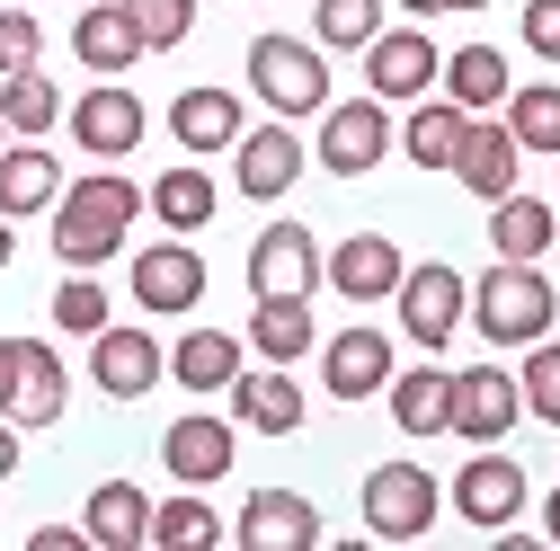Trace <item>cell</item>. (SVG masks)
I'll list each match as a JSON object with an SVG mask.
<instances>
[{"instance_id": "cell-25", "label": "cell", "mask_w": 560, "mask_h": 551, "mask_svg": "<svg viewBox=\"0 0 560 551\" xmlns=\"http://www.w3.org/2000/svg\"><path fill=\"white\" fill-rule=\"evenodd\" d=\"M81 525H90V542H98V551H143V542H152V499L133 490V480H98Z\"/></svg>"}, {"instance_id": "cell-22", "label": "cell", "mask_w": 560, "mask_h": 551, "mask_svg": "<svg viewBox=\"0 0 560 551\" xmlns=\"http://www.w3.org/2000/svg\"><path fill=\"white\" fill-rule=\"evenodd\" d=\"M62 400H72V374H62V356L45 348V338H19V400H10L19 436L54 427V419H62Z\"/></svg>"}, {"instance_id": "cell-43", "label": "cell", "mask_w": 560, "mask_h": 551, "mask_svg": "<svg viewBox=\"0 0 560 551\" xmlns=\"http://www.w3.org/2000/svg\"><path fill=\"white\" fill-rule=\"evenodd\" d=\"M19 400V338H0V409Z\"/></svg>"}, {"instance_id": "cell-42", "label": "cell", "mask_w": 560, "mask_h": 551, "mask_svg": "<svg viewBox=\"0 0 560 551\" xmlns=\"http://www.w3.org/2000/svg\"><path fill=\"white\" fill-rule=\"evenodd\" d=\"M90 542V525H36L27 534V551H81Z\"/></svg>"}, {"instance_id": "cell-36", "label": "cell", "mask_w": 560, "mask_h": 551, "mask_svg": "<svg viewBox=\"0 0 560 551\" xmlns=\"http://www.w3.org/2000/svg\"><path fill=\"white\" fill-rule=\"evenodd\" d=\"M223 542V516L205 507L196 490H178L170 507H152V551H214Z\"/></svg>"}, {"instance_id": "cell-9", "label": "cell", "mask_w": 560, "mask_h": 551, "mask_svg": "<svg viewBox=\"0 0 560 551\" xmlns=\"http://www.w3.org/2000/svg\"><path fill=\"white\" fill-rule=\"evenodd\" d=\"M312 169V152H303V133L276 116V125H241V143H232V187L249 196V204H276V196H294V178Z\"/></svg>"}, {"instance_id": "cell-19", "label": "cell", "mask_w": 560, "mask_h": 551, "mask_svg": "<svg viewBox=\"0 0 560 551\" xmlns=\"http://www.w3.org/2000/svg\"><path fill=\"white\" fill-rule=\"evenodd\" d=\"M232 427H249V436H294L303 427V383L285 374V365H241L232 374Z\"/></svg>"}, {"instance_id": "cell-35", "label": "cell", "mask_w": 560, "mask_h": 551, "mask_svg": "<svg viewBox=\"0 0 560 551\" xmlns=\"http://www.w3.org/2000/svg\"><path fill=\"white\" fill-rule=\"evenodd\" d=\"M383 36V0H320L312 10V45L320 54H365Z\"/></svg>"}, {"instance_id": "cell-50", "label": "cell", "mask_w": 560, "mask_h": 551, "mask_svg": "<svg viewBox=\"0 0 560 551\" xmlns=\"http://www.w3.org/2000/svg\"><path fill=\"white\" fill-rule=\"evenodd\" d=\"M551 204H560V196H551Z\"/></svg>"}, {"instance_id": "cell-47", "label": "cell", "mask_w": 560, "mask_h": 551, "mask_svg": "<svg viewBox=\"0 0 560 551\" xmlns=\"http://www.w3.org/2000/svg\"><path fill=\"white\" fill-rule=\"evenodd\" d=\"M10 249H19V232H10V214H0V267H10Z\"/></svg>"}, {"instance_id": "cell-49", "label": "cell", "mask_w": 560, "mask_h": 551, "mask_svg": "<svg viewBox=\"0 0 560 551\" xmlns=\"http://www.w3.org/2000/svg\"><path fill=\"white\" fill-rule=\"evenodd\" d=\"M0 152H10V125H0Z\"/></svg>"}, {"instance_id": "cell-17", "label": "cell", "mask_w": 560, "mask_h": 551, "mask_svg": "<svg viewBox=\"0 0 560 551\" xmlns=\"http://www.w3.org/2000/svg\"><path fill=\"white\" fill-rule=\"evenodd\" d=\"M232 454H241V427L232 419H178L161 436V462H170L178 490H214V480L232 471Z\"/></svg>"}, {"instance_id": "cell-34", "label": "cell", "mask_w": 560, "mask_h": 551, "mask_svg": "<svg viewBox=\"0 0 560 551\" xmlns=\"http://www.w3.org/2000/svg\"><path fill=\"white\" fill-rule=\"evenodd\" d=\"M499 125L516 133V152H560V81H516Z\"/></svg>"}, {"instance_id": "cell-26", "label": "cell", "mask_w": 560, "mask_h": 551, "mask_svg": "<svg viewBox=\"0 0 560 551\" xmlns=\"http://www.w3.org/2000/svg\"><path fill=\"white\" fill-rule=\"evenodd\" d=\"M249 348H258V365H303V356L320 348V329H312V303H294V294H276V303H249Z\"/></svg>"}, {"instance_id": "cell-6", "label": "cell", "mask_w": 560, "mask_h": 551, "mask_svg": "<svg viewBox=\"0 0 560 551\" xmlns=\"http://www.w3.org/2000/svg\"><path fill=\"white\" fill-rule=\"evenodd\" d=\"M383 152H392V107H383L374 90L320 107V143H312V161H320L329 178H365Z\"/></svg>"}, {"instance_id": "cell-3", "label": "cell", "mask_w": 560, "mask_h": 551, "mask_svg": "<svg viewBox=\"0 0 560 551\" xmlns=\"http://www.w3.org/2000/svg\"><path fill=\"white\" fill-rule=\"evenodd\" d=\"M249 90L276 107V116H320L329 107V54L312 36H249Z\"/></svg>"}, {"instance_id": "cell-24", "label": "cell", "mask_w": 560, "mask_h": 551, "mask_svg": "<svg viewBox=\"0 0 560 551\" xmlns=\"http://www.w3.org/2000/svg\"><path fill=\"white\" fill-rule=\"evenodd\" d=\"M392 419L400 436H445V400H454V365H392Z\"/></svg>"}, {"instance_id": "cell-13", "label": "cell", "mask_w": 560, "mask_h": 551, "mask_svg": "<svg viewBox=\"0 0 560 551\" xmlns=\"http://www.w3.org/2000/svg\"><path fill=\"white\" fill-rule=\"evenodd\" d=\"M161 374H170V348H161L152 329H116V320H107V329L90 338V383H98L107 400H143Z\"/></svg>"}, {"instance_id": "cell-28", "label": "cell", "mask_w": 560, "mask_h": 551, "mask_svg": "<svg viewBox=\"0 0 560 551\" xmlns=\"http://www.w3.org/2000/svg\"><path fill=\"white\" fill-rule=\"evenodd\" d=\"M72 54L90 62L98 81H125L133 62H143V36H133V19H125V0H116V10H81V27H72Z\"/></svg>"}, {"instance_id": "cell-12", "label": "cell", "mask_w": 560, "mask_h": 551, "mask_svg": "<svg viewBox=\"0 0 560 551\" xmlns=\"http://www.w3.org/2000/svg\"><path fill=\"white\" fill-rule=\"evenodd\" d=\"M400 241H383V232H347L338 249H320V285L329 294H347V303H392V285H400Z\"/></svg>"}, {"instance_id": "cell-46", "label": "cell", "mask_w": 560, "mask_h": 551, "mask_svg": "<svg viewBox=\"0 0 560 551\" xmlns=\"http://www.w3.org/2000/svg\"><path fill=\"white\" fill-rule=\"evenodd\" d=\"M542 542H560V490H551V507H542Z\"/></svg>"}, {"instance_id": "cell-4", "label": "cell", "mask_w": 560, "mask_h": 551, "mask_svg": "<svg viewBox=\"0 0 560 551\" xmlns=\"http://www.w3.org/2000/svg\"><path fill=\"white\" fill-rule=\"evenodd\" d=\"M445 507V480L428 462H374L365 471V542H428Z\"/></svg>"}, {"instance_id": "cell-27", "label": "cell", "mask_w": 560, "mask_h": 551, "mask_svg": "<svg viewBox=\"0 0 560 551\" xmlns=\"http://www.w3.org/2000/svg\"><path fill=\"white\" fill-rule=\"evenodd\" d=\"M214 204H223V187L205 178L196 161H178V169H161V178L143 187V214H161L170 232H205V223H214Z\"/></svg>"}, {"instance_id": "cell-38", "label": "cell", "mask_w": 560, "mask_h": 551, "mask_svg": "<svg viewBox=\"0 0 560 551\" xmlns=\"http://www.w3.org/2000/svg\"><path fill=\"white\" fill-rule=\"evenodd\" d=\"M125 19H133V36H143V54H170L196 27V0H125Z\"/></svg>"}, {"instance_id": "cell-45", "label": "cell", "mask_w": 560, "mask_h": 551, "mask_svg": "<svg viewBox=\"0 0 560 551\" xmlns=\"http://www.w3.org/2000/svg\"><path fill=\"white\" fill-rule=\"evenodd\" d=\"M392 10H409V19H436V10H445V0H392Z\"/></svg>"}, {"instance_id": "cell-5", "label": "cell", "mask_w": 560, "mask_h": 551, "mask_svg": "<svg viewBox=\"0 0 560 551\" xmlns=\"http://www.w3.org/2000/svg\"><path fill=\"white\" fill-rule=\"evenodd\" d=\"M392 303H400V329H409V348L445 356V348H454V329H463V312H471V285H463V276H454L445 258H418V267H400Z\"/></svg>"}, {"instance_id": "cell-37", "label": "cell", "mask_w": 560, "mask_h": 551, "mask_svg": "<svg viewBox=\"0 0 560 551\" xmlns=\"http://www.w3.org/2000/svg\"><path fill=\"white\" fill-rule=\"evenodd\" d=\"M107 320H116V312H107V285H98L90 267H72V276L54 285V329H72V338H98Z\"/></svg>"}, {"instance_id": "cell-31", "label": "cell", "mask_w": 560, "mask_h": 551, "mask_svg": "<svg viewBox=\"0 0 560 551\" xmlns=\"http://www.w3.org/2000/svg\"><path fill=\"white\" fill-rule=\"evenodd\" d=\"M232 374H241V338L232 329H187L170 348V383H187V391H232Z\"/></svg>"}, {"instance_id": "cell-29", "label": "cell", "mask_w": 560, "mask_h": 551, "mask_svg": "<svg viewBox=\"0 0 560 551\" xmlns=\"http://www.w3.org/2000/svg\"><path fill=\"white\" fill-rule=\"evenodd\" d=\"M463 133H471V116H463L454 98H409V125H400V152H409L418 169H454V152H463Z\"/></svg>"}, {"instance_id": "cell-44", "label": "cell", "mask_w": 560, "mask_h": 551, "mask_svg": "<svg viewBox=\"0 0 560 551\" xmlns=\"http://www.w3.org/2000/svg\"><path fill=\"white\" fill-rule=\"evenodd\" d=\"M19 454H27V445H19V419H10V409H0V480L19 471Z\"/></svg>"}, {"instance_id": "cell-18", "label": "cell", "mask_w": 560, "mask_h": 551, "mask_svg": "<svg viewBox=\"0 0 560 551\" xmlns=\"http://www.w3.org/2000/svg\"><path fill=\"white\" fill-rule=\"evenodd\" d=\"M454 178L480 196V204H499V196H516V178H525V152H516V133L499 125V116H471V133H463V152H454Z\"/></svg>"}, {"instance_id": "cell-48", "label": "cell", "mask_w": 560, "mask_h": 551, "mask_svg": "<svg viewBox=\"0 0 560 551\" xmlns=\"http://www.w3.org/2000/svg\"><path fill=\"white\" fill-rule=\"evenodd\" d=\"M445 10H489V0H445Z\"/></svg>"}, {"instance_id": "cell-14", "label": "cell", "mask_w": 560, "mask_h": 551, "mask_svg": "<svg viewBox=\"0 0 560 551\" xmlns=\"http://www.w3.org/2000/svg\"><path fill=\"white\" fill-rule=\"evenodd\" d=\"M125 285H133V303L143 312H196L205 303V258L187 249V232L178 241H161V249H133V267H125Z\"/></svg>"}, {"instance_id": "cell-2", "label": "cell", "mask_w": 560, "mask_h": 551, "mask_svg": "<svg viewBox=\"0 0 560 551\" xmlns=\"http://www.w3.org/2000/svg\"><path fill=\"white\" fill-rule=\"evenodd\" d=\"M551 312H560V294H551V276H542V258H499L471 285V329L489 338V348H534V338H551Z\"/></svg>"}, {"instance_id": "cell-23", "label": "cell", "mask_w": 560, "mask_h": 551, "mask_svg": "<svg viewBox=\"0 0 560 551\" xmlns=\"http://www.w3.org/2000/svg\"><path fill=\"white\" fill-rule=\"evenodd\" d=\"M436 81H445V98H454L463 116H489V107H508V90H516V81H508V54H499V45H454Z\"/></svg>"}, {"instance_id": "cell-20", "label": "cell", "mask_w": 560, "mask_h": 551, "mask_svg": "<svg viewBox=\"0 0 560 551\" xmlns=\"http://www.w3.org/2000/svg\"><path fill=\"white\" fill-rule=\"evenodd\" d=\"M392 338L383 329H338L329 348H320V383H329V400H374L383 383H392Z\"/></svg>"}, {"instance_id": "cell-7", "label": "cell", "mask_w": 560, "mask_h": 551, "mask_svg": "<svg viewBox=\"0 0 560 551\" xmlns=\"http://www.w3.org/2000/svg\"><path fill=\"white\" fill-rule=\"evenodd\" d=\"M436 72H445V54H436V36H428V27H383V36L365 45V90H374L383 107L428 98V90H436Z\"/></svg>"}, {"instance_id": "cell-40", "label": "cell", "mask_w": 560, "mask_h": 551, "mask_svg": "<svg viewBox=\"0 0 560 551\" xmlns=\"http://www.w3.org/2000/svg\"><path fill=\"white\" fill-rule=\"evenodd\" d=\"M27 62H45V27H36V10H0V81L27 72Z\"/></svg>"}, {"instance_id": "cell-16", "label": "cell", "mask_w": 560, "mask_h": 551, "mask_svg": "<svg viewBox=\"0 0 560 551\" xmlns=\"http://www.w3.org/2000/svg\"><path fill=\"white\" fill-rule=\"evenodd\" d=\"M143 125H152V116H143V98H133L125 81H98V90L72 107V143H81V152H98V161H125L133 143H143Z\"/></svg>"}, {"instance_id": "cell-8", "label": "cell", "mask_w": 560, "mask_h": 551, "mask_svg": "<svg viewBox=\"0 0 560 551\" xmlns=\"http://www.w3.org/2000/svg\"><path fill=\"white\" fill-rule=\"evenodd\" d=\"M516 409H525V391H516L508 365H463V374H454V400H445V436L499 445V436L516 427Z\"/></svg>"}, {"instance_id": "cell-15", "label": "cell", "mask_w": 560, "mask_h": 551, "mask_svg": "<svg viewBox=\"0 0 560 551\" xmlns=\"http://www.w3.org/2000/svg\"><path fill=\"white\" fill-rule=\"evenodd\" d=\"M232 542H241V551H320V507H312L303 490H258V499L241 507Z\"/></svg>"}, {"instance_id": "cell-32", "label": "cell", "mask_w": 560, "mask_h": 551, "mask_svg": "<svg viewBox=\"0 0 560 551\" xmlns=\"http://www.w3.org/2000/svg\"><path fill=\"white\" fill-rule=\"evenodd\" d=\"M62 196V161L54 152H0V214L10 223H27V214H45V204Z\"/></svg>"}, {"instance_id": "cell-11", "label": "cell", "mask_w": 560, "mask_h": 551, "mask_svg": "<svg viewBox=\"0 0 560 551\" xmlns=\"http://www.w3.org/2000/svg\"><path fill=\"white\" fill-rule=\"evenodd\" d=\"M454 516L480 525V534L516 525V516H525V462H508L499 445H480V454L454 471Z\"/></svg>"}, {"instance_id": "cell-41", "label": "cell", "mask_w": 560, "mask_h": 551, "mask_svg": "<svg viewBox=\"0 0 560 551\" xmlns=\"http://www.w3.org/2000/svg\"><path fill=\"white\" fill-rule=\"evenodd\" d=\"M525 54L560 62V0H525Z\"/></svg>"}, {"instance_id": "cell-1", "label": "cell", "mask_w": 560, "mask_h": 551, "mask_svg": "<svg viewBox=\"0 0 560 551\" xmlns=\"http://www.w3.org/2000/svg\"><path fill=\"white\" fill-rule=\"evenodd\" d=\"M133 214H143V187H133L116 161L90 169V178H62V196H54V258L62 267H107L125 249Z\"/></svg>"}, {"instance_id": "cell-21", "label": "cell", "mask_w": 560, "mask_h": 551, "mask_svg": "<svg viewBox=\"0 0 560 551\" xmlns=\"http://www.w3.org/2000/svg\"><path fill=\"white\" fill-rule=\"evenodd\" d=\"M170 133H178V152H232L241 143V98L214 90V81H196L170 98Z\"/></svg>"}, {"instance_id": "cell-33", "label": "cell", "mask_w": 560, "mask_h": 551, "mask_svg": "<svg viewBox=\"0 0 560 551\" xmlns=\"http://www.w3.org/2000/svg\"><path fill=\"white\" fill-rule=\"evenodd\" d=\"M0 125H10V133H27V143H45V133L62 125V90H54L45 72H36V62L0 81Z\"/></svg>"}, {"instance_id": "cell-10", "label": "cell", "mask_w": 560, "mask_h": 551, "mask_svg": "<svg viewBox=\"0 0 560 551\" xmlns=\"http://www.w3.org/2000/svg\"><path fill=\"white\" fill-rule=\"evenodd\" d=\"M249 294H258V303H276V294L312 303V294H320V241H312V223H267V232H258V249H249Z\"/></svg>"}, {"instance_id": "cell-30", "label": "cell", "mask_w": 560, "mask_h": 551, "mask_svg": "<svg viewBox=\"0 0 560 551\" xmlns=\"http://www.w3.org/2000/svg\"><path fill=\"white\" fill-rule=\"evenodd\" d=\"M560 241V204H542V196H499L489 204V249L499 258H542Z\"/></svg>"}, {"instance_id": "cell-39", "label": "cell", "mask_w": 560, "mask_h": 551, "mask_svg": "<svg viewBox=\"0 0 560 551\" xmlns=\"http://www.w3.org/2000/svg\"><path fill=\"white\" fill-rule=\"evenodd\" d=\"M516 391H525V409H534V419H551V427H560V338H534V348H525Z\"/></svg>"}]
</instances>
